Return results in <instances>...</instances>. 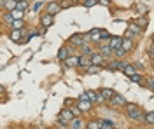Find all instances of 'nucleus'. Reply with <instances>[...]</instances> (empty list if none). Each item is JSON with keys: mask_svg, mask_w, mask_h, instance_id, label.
Listing matches in <instances>:
<instances>
[{"mask_svg": "<svg viewBox=\"0 0 154 129\" xmlns=\"http://www.w3.org/2000/svg\"><path fill=\"white\" fill-rule=\"evenodd\" d=\"M125 108H126V115L131 120H142L144 112H142V108H140L138 105H135V103H126Z\"/></svg>", "mask_w": 154, "mask_h": 129, "instance_id": "obj_1", "label": "nucleus"}, {"mask_svg": "<svg viewBox=\"0 0 154 129\" xmlns=\"http://www.w3.org/2000/svg\"><path fill=\"white\" fill-rule=\"evenodd\" d=\"M68 44H70L72 47H79V45H82V44H91V42H89L86 33H74V35L68 39Z\"/></svg>", "mask_w": 154, "mask_h": 129, "instance_id": "obj_2", "label": "nucleus"}, {"mask_svg": "<svg viewBox=\"0 0 154 129\" xmlns=\"http://www.w3.org/2000/svg\"><path fill=\"white\" fill-rule=\"evenodd\" d=\"M107 101H109L114 108H116V107H125L126 103H128L125 96H123V94H117V92H114V94H112V98L107 99Z\"/></svg>", "mask_w": 154, "mask_h": 129, "instance_id": "obj_3", "label": "nucleus"}, {"mask_svg": "<svg viewBox=\"0 0 154 129\" xmlns=\"http://www.w3.org/2000/svg\"><path fill=\"white\" fill-rule=\"evenodd\" d=\"M86 35H88V39H89V42H91V44H95L96 47L102 44V40H100V28H91Z\"/></svg>", "mask_w": 154, "mask_h": 129, "instance_id": "obj_4", "label": "nucleus"}, {"mask_svg": "<svg viewBox=\"0 0 154 129\" xmlns=\"http://www.w3.org/2000/svg\"><path fill=\"white\" fill-rule=\"evenodd\" d=\"M89 61H91V65H95V66H105V58L95 49V52L89 56Z\"/></svg>", "mask_w": 154, "mask_h": 129, "instance_id": "obj_5", "label": "nucleus"}, {"mask_svg": "<svg viewBox=\"0 0 154 129\" xmlns=\"http://www.w3.org/2000/svg\"><path fill=\"white\" fill-rule=\"evenodd\" d=\"M67 68H77V63H79V56H75V54H70V56H67L65 60L61 61Z\"/></svg>", "mask_w": 154, "mask_h": 129, "instance_id": "obj_6", "label": "nucleus"}, {"mask_svg": "<svg viewBox=\"0 0 154 129\" xmlns=\"http://www.w3.org/2000/svg\"><path fill=\"white\" fill-rule=\"evenodd\" d=\"M53 21H54V16H51L49 12H46V10H44V12L40 14V25H42L44 28H49V26L53 25Z\"/></svg>", "mask_w": 154, "mask_h": 129, "instance_id": "obj_7", "label": "nucleus"}, {"mask_svg": "<svg viewBox=\"0 0 154 129\" xmlns=\"http://www.w3.org/2000/svg\"><path fill=\"white\" fill-rule=\"evenodd\" d=\"M121 40H123V37H117V35H110L109 37V40H107V45L110 47V51H114V49H117V47H121Z\"/></svg>", "mask_w": 154, "mask_h": 129, "instance_id": "obj_8", "label": "nucleus"}, {"mask_svg": "<svg viewBox=\"0 0 154 129\" xmlns=\"http://www.w3.org/2000/svg\"><path fill=\"white\" fill-rule=\"evenodd\" d=\"M84 124H86V122L81 119V115H79V117H72V120L68 122V128L70 129H82Z\"/></svg>", "mask_w": 154, "mask_h": 129, "instance_id": "obj_9", "label": "nucleus"}, {"mask_svg": "<svg viewBox=\"0 0 154 129\" xmlns=\"http://www.w3.org/2000/svg\"><path fill=\"white\" fill-rule=\"evenodd\" d=\"M77 107H79V110H81L82 113H86V112H89V110L93 108V103H91L89 99H79V101H77Z\"/></svg>", "mask_w": 154, "mask_h": 129, "instance_id": "obj_10", "label": "nucleus"}, {"mask_svg": "<svg viewBox=\"0 0 154 129\" xmlns=\"http://www.w3.org/2000/svg\"><path fill=\"white\" fill-rule=\"evenodd\" d=\"M60 10H61V7H60V2H49L48 5H46V12H49L51 16H56Z\"/></svg>", "mask_w": 154, "mask_h": 129, "instance_id": "obj_11", "label": "nucleus"}, {"mask_svg": "<svg viewBox=\"0 0 154 129\" xmlns=\"http://www.w3.org/2000/svg\"><path fill=\"white\" fill-rule=\"evenodd\" d=\"M98 52H100V54H102V56H103V58H105V60H109V58H112V51H110V47H109V45H107V44H100V45H98Z\"/></svg>", "mask_w": 154, "mask_h": 129, "instance_id": "obj_12", "label": "nucleus"}, {"mask_svg": "<svg viewBox=\"0 0 154 129\" xmlns=\"http://www.w3.org/2000/svg\"><path fill=\"white\" fill-rule=\"evenodd\" d=\"M121 47L126 51V52H130V51H133L135 47V42L133 39H128V37H123V40H121Z\"/></svg>", "mask_w": 154, "mask_h": 129, "instance_id": "obj_13", "label": "nucleus"}, {"mask_svg": "<svg viewBox=\"0 0 154 129\" xmlns=\"http://www.w3.org/2000/svg\"><path fill=\"white\" fill-rule=\"evenodd\" d=\"M79 51L84 56H91L95 52V47H93V44H82V45H79Z\"/></svg>", "mask_w": 154, "mask_h": 129, "instance_id": "obj_14", "label": "nucleus"}, {"mask_svg": "<svg viewBox=\"0 0 154 129\" xmlns=\"http://www.w3.org/2000/svg\"><path fill=\"white\" fill-rule=\"evenodd\" d=\"M23 35H25V30H23V28H21V30H11L9 39L12 40V42H19V40L23 39Z\"/></svg>", "mask_w": 154, "mask_h": 129, "instance_id": "obj_15", "label": "nucleus"}, {"mask_svg": "<svg viewBox=\"0 0 154 129\" xmlns=\"http://www.w3.org/2000/svg\"><path fill=\"white\" fill-rule=\"evenodd\" d=\"M72 117H74V113H72V110L70 108H61L60 115H58V119H63V120H67V122H70Z\"/></svg>", "mask_w": 154, "mask_h": 129, "instance_id": "obj_16", "label": "nucleus"}, {"mask_svg": "<svg viewBox=\"0 0 154 129\" xmlns=\"http://www.w3.org/2000/svg\"><path fill=\"white\" fill-rule=\"evenodd\" d=\"M91 65V61H89V56H84V54H81L79 56V63H77V68H88Z\"/></svg>", "mask_w": 154, "mask_h": 129, "instance_id": "obj_17", "label": "nucleus"}, {"mask_svg": "<svg viewBox=\"0 0 154 129\" xmlns=\"http://www.w3.org/2000/svg\"><path fill=\"white\" fill-rule=\"evenodd\" d=\"M142 120H144L147 126H154V112H145L144 115H142Z\"/></svg>", "mask_w": 154, "mask_h": 129, "instance_id": "obj_18", "label": "nucleus"}, {"mask_svg": "<svg viewBox=\"0 0 154 129\" xmlns=\"http://www.w3.org/2000/svg\"><path fill=\"white\" fill-rule=\"evenodd\" d=\"M114 128H116L114 120H110V119L100 120V129H114Z\"/></svg>", "mask_w": 154, "mask_h": 129, "instance_id": "obj_19", "label": "nucleus"}, {"mask_svg": "<svg viewBox=\"0 0 154 129\" xmlns=\"http://www.w3.org/2000/svg\"><path fill=\"white\" fill-rule=\"evenodd\" d=\"M98 92H100V94L103 96V99L107 101V99L112 98V94H114V89H110V87H103V89H100Z\"/></svg>", "mask_w": 154, "mask_h": 129, "instance_id": "obj_20", "label": "nucleus"}, {"mask_svg": "<svg viewBox=\"0 0 154 129\" xmlns=\"http://www.w3.org/2000/svg\"><path fill=\"white\" fill-rule=\"evenodd\" d=\"M23 26H25V21L23 19H12V23L9 25L11 30H21Z\"/></svg>", "mask_w": 154, "mask_h": 129, "instance_id": "obj_21", "label": "nucleus"}, {"mask_svg": "<svg viewBox=\"0 0 154 129\" xmlns=\"http://www.w3.org/2000/svg\"><path fill=\"white\" fill-rule=\"evenodd\" d=\"M128 79H131V82H135V84H140V86H145V82L144 79H142V75L138 73V72H135L133 75H130Z\"/></svg>", "mask_w": 154, "mask_h": 129, "instance_id": "obj_22", "label": "nucleus"}, {"mask_svg": "<svg viewBox=\"0 0 154 129\" xmlns=\"http://www.w3.org/2000/svg\"><path fill=\"white\" fill-rule=\"evenodd\" d=\"M84 128H86V129H100V120H98V119L88 120L86 124H84Z\"/></svg>", "mask_w": 154, "mask_h": 129, "instance_id": "obj_23", "label": "nucleus"}, {"mask_svg": "<svg viewBox=\"0 0 154 129\" xmlns=\"http://www.w3.org/2000/svg\"><path fill=\"white\" fill-rule=\"evenodd\" d=\"M126 54H128V52H126V51L123 49V47H117V49L112 51V56H116V60H123Z\"/></svg>", "mask_w": 154, "mask_h": 129, "instance_id": "obj_24", "label": "nucleus"}, {"mask_svg": "<svg viewBox=\"0 0 154 129\" xmlns=\"http://www.w3.org/2000/svg\"><path fill=\"white\" fill-rule=\"evenodd\" d=\"M11 12V16H12V19H23V16H25V10H19V9H14L12 10H9Z\"/></svg>", "mask_w": 154, "mask_h": 129, "instance_id": "obj_25", "label": "nucleus"}, {"mask_svg": "<svg viewBox=\"0 0 154 129\" xmlns=\"http://www.w3.org/2000/svg\"><path fill=\"white\" fill-rule=\"evenodd\" d=\"M28 7H30L28 0H18V2H16V9H19V10H26Z\"/></svg>", "mask_w": 154, "mask_h": 129, "instance_id": "obj_26", "label": "nucleus"}, {"mask_svg": "<svg viewBox=\"0 0 154 129\" xmlns=\"http://www.w3.org/2000/svg\"><path fill=\"white\" fill-rule=\"evenodd\" d=\"M126 30H130L131 33H135V35H138V33H142V28H140V26H138L137 23H130Z\"/></svg>", "mask_w": 154, "mask_h": 129, "instance_id": "obj_27", "label": "nucleus"}, {"mask_svg": "<svg viewBox=\"0 0 154 129\" xmlns=\"http://www.w3.org/2000/svg\"><path fill=\"white\" fill-rule=\"evenodd\" d=\"M86 96L91 103H96V96H98V91H93V89H88L86 91Z\"/></svg>", "mask_w": 154, "mask_h": 129, "instance_id": "obj_28", "label": "nucleus"}, {"mask_svg": "<svg viewBox=\"0 0 154 129\" xmlns=\"http://www.w3.org/2000/svg\"><path fill=\"white\" fill-rule=\"evenodd\" d=\"M109 70H112V72H116V70H119V60H112V61H109L105 65Z\"/></svg>", "mask_w": 154, "mask_h": 129, "instance_id": "obj_29", "label": "nucleus"}, {"mask_svg": "<svg viewBox=\"0 0 154 129\" xmlns=\"http://www.w3.org/2000/svg\"><path fill=\"white\" fill-rule=\"evenodd\" d=\"M16 7V0H5L4 2V9L5 10H12Z\"/></svg>", "mask_w": 154, "mask_h": 129, "instance_id": "obj_30", "label": "nucleus"}, {"mask_svg": "<svg viewBox=\"0 0 154 129\" xmlns=\"http://www.w3.org/2000/svg\"><path fill=\"white\" fill-rule=\"evenodd\" d=\"M109 37H110V31L109 30H105V28H100V40L103 42V40H109Z\"/></svg>", "mask_w": 154, "mask_h": 129, "instance_id": "obj_31", "label": "nucleus"}, {"mask_svg": "<svg viewBox=\"0 0 154 129\" xmlns=\"http://www.w3.org/2000/svg\"><path fill=\"white\" fill-rule=\"evenodd\" d=\"M2 21H4V25H5V26H9L11 23H12V16H11V12H9V10H7V12L4 14V18H2Z\"/></svg>", "mask_w": 154, "mask_h": 129, "instance_id": "obj_32", "label": "nucleus"}, {"mask_svg": "<svg viewBox=\"0 0 154 129\" xmlns=\"http://www.w3.org/2000/svg\"><path fill=\"white\" fill-rule=\"evenodd\" d=\"M96 4H98V0H84V2H82V5H84L86 9H91V7H95Z\"/></svg>", "mask_w": 154, "mask_h": 129, "instance_id": "obj_33", "label": "nucleus"}, {"mask_svg": "<svg viewBox=\"0 0 154 129\" xmlns=\"http://www.w3.org/2000/svg\"><path fill=\"white\" fill-rule=\"evenodd\" d=\"M135 23H137V25H138V26H140V28L144 30L145 26H147V18H138V19L135 21Z\"/></svg>", "mask_w": 154, "mask_h": 129, "instance_id": "obj_34", "label": "nucleus"}, {"mask_svg": "<svg viewBox=\"0 0 154 129\" xmlns=\"http://www.w3.org/2000/svg\"><path fill=\"white\" fill-rule=\"evenodd\" d=\"M72 113H74V117H79V115H82V112H81V110H79V107H77V105H74V103H72Z\"/></svg>", "mask_w": 154, "mask_h": 129, "instance_id": "obj_35", "label": "nucleus"}, {"mask_svg": "<svg viewBox=\"0 0 154 129\" xmlns=\"http://www.w3.org/2000/svg\"><path fill=\"white\" fill-rule=\"evenodd\" d=\"M42 7H44V2H40V0H38V2H35V4H33L32 10H33V12H37V10H40Z\"/></svg>", "mask_w": 154, "mask_h": 129, "instance_id": "obj_36", "label": "nucleus"}, {"mask_svg": "<svg viewBox=\"0 0 154 129\" xmlns=\"http://www.w3.org/2000/svg\"><path fill=\"white\" fill-rule=\"evenodd\" d=\"M56 126H58V128H63V129H65V128H68V122H67V120H63V119H58Z\"/></svg>", "mask_w": 154, "mask_h": 129, "instance_id": "obj_37", "label": "nucleus"}, {"mask_svg": "<svg viewBox=\"0 0 154 129\" xmlns=\"http://www.w3.org/2000/svg\"><path fill=\"white\" fill-rule=\"evenodd\" d=\"M70 5H72L70 0H63V2H60V7H61V9H68Z\"/></svg>", "mask_w": 154, "mask_h": 129, "instance_id": "obj_38", "label": "nucleus"}, {"mask_svg": "<svg viewBox=\"0 0 154 129\" xmlns=\"http://www.w3.org/2000/svg\"><path fill=\"white\" fill-rule=\"evenodd\" d=\"M147 87H149L151 91L154 89V79H152V77H149V79H147Z\"/></svg>", "mask_w": 154, "mask_h": 129, "instance_id": "obj_39", "label": "nucleus"}, {"mask_svg": "<svg viewBox=\"0 0 154 129\" xmlns=\"http://www.w3.org/2000/svg\"><path fill=\"white\" fill-rule=\"evenodd\" d=\"M125 37H128V39H137V37H138V35H135V33H131V31L130 30H126V33H125Z\"/></svg>", "mask_w": 154, "mask_h": 129, "instance_id": "obj_40", "label": "nucleus"}, {"mask_svg": "<svg viewBox=\"0 0 154 129\" xmlns=\"http://www.w3.org/2000/svg\"><path fill=\"white\" fill-rule=\"evenodd\" d=\"M135 66V70H137V72H138V70H144V65H142V61H138V63H137V65H133Z\"/></svg>", "mask_w": 154, "mask_h": 129, "instance_id": "obj_41", "label": "nucleus"}, {"mask_svg": "<svg viewBox=\"0 0 154 129\" xmlns=\"http://www.w3.org/2000/svg\"><path fill=\"white\" fill-rule=\"evenodd\" d=\"M98 2H100V4H103V5H109V4H110V0H98Z\"/></svg>", "mask_w": 154, "mask_h": 129, "instance_id": "obj_42", "label": "nucleus"}, {"mask_svg": "<svg viewBox=\"0 0 154 129\" xmlns=\"http://www.w3.org/2000/svg\"><path fill=\"white\" fill-rule=\"evenodd\" d=\"M79 99H88V96H86V92H82L81 96H79Z\"/></svg>", "mask_w": 154, "mask_h": 129, "instance_id": "obj_43", "label": "nucleus"}, {"mask_svg": "<svg viewBox=\"0 0 154 129\" xmlns=\"http://www.w3.org/2000/svg\"><path fill=\"white\" fill-rule=\"evenodd\" d=\"M4 2H5V0H0V10L4 9Z\"/></svg>", "mask_w": 154, "mask_h": 129, "instance_id": "obj_44", "label": "nucleus"}, {"mask_svg": "<svg viewBox=\"0 0 154 129\" xmlns=\"http://www.w3.org/2000/svg\"><path fill=\"white\" fill-rule=\"evenodd\" d=\"M16 2H18V0H16Z\"/></svg>", "mask_w": 154, "mask_h": 129, "instance_id": "obj_45", "label": "nucleus"}, {"mask_svg": "<svg viewBox=\"0 0 154 129\" xmlns=\"http://www.w3.org/2000/svg\"><path fill=\"white\" fill-rule=\"evenodd\" d=\"M28 2H30V0H28Z\"/></svg>", "mask_w": 154, "mask_h": 129, "instance_id": "obj_46", "label": "nucleus"}]
</instances>
